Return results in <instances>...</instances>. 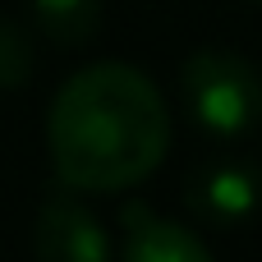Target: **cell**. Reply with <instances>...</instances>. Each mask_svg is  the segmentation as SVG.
I'll return each instance as SVG.
<instances>
[{
	"mask_svg": "<svg viewBox=\"0 0 262 262\" xmlns=\"http://www.w3.org/2000/svg\"><path fill=\"white\" fill-rule=\"evenodd\" d=\"M32 253L37 262H111V235L92 216V207L78 198V189H55L37 207L32 226Z\"/></svg>",
	"mask_w": 262,
	"mask_h": 262,
	"instance_id": "cell-3",
	"label": "cell"
},
{
	"mask_svg": "<svg viewBox=\"0 0 262 262\" xmlns=\"http://www.w3.org/2000/svg\"><path fill=\"white\" fill-rule=\"evenodd\" d=\"M32 18L51 46H88L101 28V0H32Z\"/></svg>",
	"mask_w": 262,
	"mask_h": 262,
	"instance_id": "cell-6",
	"label": "cell"
},
{
	"mask_svg": "<svg viewBox=\"0 0 262 262\" xmlns=\"http://www.w3.org/2000/svg\"><path fill=\"white\" fill-rule=\"evenodd\" d=\"M180 101L198 129L244 138L262 120V74L230 46H203L180 64Z\"/></svg>",
	"mask_w": 262,
	"mask_h": 262,
	"instance_id": "cell-2",
	"label": "cell"
},
{
	"mask_svg": "<svg viewBox=\"0 0 262 262\" xmlns=\"http://www.w3.org/2000/svg\"><path fill=\"white\" fill-rule=\"evenodd\" d=\"M249 5H262V0H249Z\"/></svg>",
	"mask_w": 262,
	"mask_h": 262,
	"instance_id": "cell-8",
	"label": "cell"
},
{
	"mask_svg": "<svg viewBox=\"0 0 262 262\" xmlns=\"http://www.w3.org/2000/svg\"><path fill=\"white\" fill-rule=\"evenodd\" d=\"M46 152L60 184L78 193H124L143 184L170 152L161 88L120 60L69 74L46 111Z\"/></svg>",
	"mask_w": 262,
	"mask_h": 262,
	"instance_id": "cell-1",
	"label": "cell"
},
{
	"mask_svg": "<svg viewBox=\"0 0 262 262\" xmlns=\"http://www.w3.org/2000/svg\"><path fill=\"white\" fill-rule=\"evenodd\" d=\"M32 69H37L32 37H28L14 18H0V92L28 88V83H32Z\"/></svg>",
	"mask_w": 262,
	"mask_h": 262,
	"instance_id": "cell-7",
	"label": "cell"
},
{
	"mask_svg": "<svg viewBox=\"0 0 262 262\" xmlns=\"http://www.w3.org/2000/svg\"><path fill=\"white\" fill-rule=\"evenodd\" d=\"M120 262H216L207 253V244L180 226V221H166V216H152L147 207H129L124 212V249Z\"/></svg>",
	"mask_w": 262,
	"mask_h": 262,
	"instance_id": "cell-5",
	"label": "cell"
},
{
	"mask_svg": "<svg viewBox=\"0 0 262 262\" xmlns=\"http://www.w3.org/2000/svg\"><path fill=\"white\" fill-rule=\"evenodd\" d=\"M184 203L193 207L198 221L207 226H239L258 212L262 203V180L249 161H235V157H216V161H203L189 184H184Z\"/></svg>",
	"mask_w": 262,
	"mask_h": 262,
	"instance_id": "cell-4",
	"label": "cell"
}]
</instances>
